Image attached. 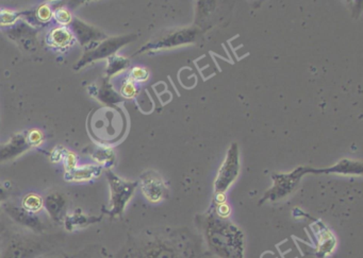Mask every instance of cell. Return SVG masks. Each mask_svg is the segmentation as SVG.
<instances>
[{
  "label": "cell",
  "instance_id": "19",
  "mask_svg": "<svg viewBox=\"0 0 363 258\" xmlns=\"http://www.w3.org/2000/svg\"><path fill=\"white\" fill-rule=\"evenodd\" d=\"M15 18L12 12L0 11V24H11L15 20Z\"/></svg>",
  "mask_w": 363,
  "mask_h": 258
},
{
  "label": "cell",
  "instance_id": "5",
  "mask_svg": "<svg viewBox=\"0 0 363 258\" xmlns=\"http://www.w3.org/2000/svg\"><path fill=\"white\" fill-rule=\"evenodd\" d=\"M44 207L51 219L60 224L66 217V199L62 193H51L45 198Z\"/></svg>",
  "mask_w": 363,
  "mask_h": 258
},
{
  "label": "cell",
  "instance_id": "12",
  "mask_svg": "<svg viewBox=\"0 0 363 258\" xmlns=\"http://www.w3.org/2000/svg\"><path fill=\"white\" fill-rule=\"evenodd\" d=\"M120 93L124 97L126 98H134L136 97L138 93V89H136V84L134 81L127 80L123 83L122 87H120Z\"/></svg>",
  "mask_w": 363,
  "mask_h": 258
},
{
  "label": "cell",
  "instance_id": "6",
  "mask_svg": "<svg viewBox=\"0 0 363 258\" xmlns=\"http://www.w3.org/2000/svg\"><path fill=\"white\" fill-rule=\"evenodd\" d=\"M122 44H124L123 39H110V41H105L98 46L97 49L93 50L91 53H86L84 59L79 63V67L80 66L86 65L89 62L94 61V60L101 59V58L108 57L110 53H113Z\"/></svg>",
  "mask_w": 363,
  "mask_h": 258
},
{
  "label": "cell",
  "instance_id": "10",
  "mask_svg": "<svg viewBox=\"0 0 363 258\" xmlns=\"http://www.w3.org/2000/svg\"><path fill=\"white\" fill-rule=\"evenodd\" d=\"M72 29H74L75 33L82 44L89 43L93 39H99V37H101V33L98 31L95 30L94 28H91L88 25L84 24L80 20H75L74 24H72Z\"/></svg>",
  "mask_w": 363,
  "mask_h": 258
},
{
  "label": "cell",
  "instance_id": "13",
  "mask_svg": "<svg viewBox=\"0 0 363 258\" xmlns=\"http://www.w3.org/2000/svg\"><path fill=\"white\" fill-rule=\"evenodd\" d=\"M126 64H127V61L123 59V58H113V59H111V61H110L108 74H115L116 72L120 70V68H123L124 66H126Z\"/></svg>",
  "mask_w": 363,
  "mask_h": 258
},
{
  "label": "cell",
  "instance_id": "15",
  "mask_svg": "<svg viewBox=\"0 0 363 258\" xmlns=\"http://www.w3.org/2000/svg\"><path fill=\"white\" fill-rule=\"evenodd\" d=\"M148 78V72L143 67H134L132 70V81H145Z\"/></svg>",
  "mask_w": 363,
  "mask_h": 258
},
{
  "label": "cell",
  "instance_id": "1",
  "mask_svg": "<svg viewBox=\"0 0 363 258\" xmlns=\"http://www.w3.org/2000/svg\"><path fill=\"white\" fill-rule=\"evenodd\" d=\"M53 241L49 238L13 239L4 250L0 258H43L53 250Z\"/></svg>",
  "mask_w": 363,
  "mask_h": 258
},
{
  "label": "cell",
  "instance_id": "8",
  "mask_svg": "<svg viewBox=\"0 0 363 258\" xmlns=\"http://www.w3.org/2000/svg\"><path fill=\"white\" fill-rule=\"evenodd\" d=\"M99 218L91 217V216H86L80 212H76L70 216H66L64 218V226L66 230L74 231L76 228H84V226H90L94 222L98 221Z\"/></svg>",
  "mask_w": 363,
  "mask_h": 258
},
{
  "label": "cell",
  "instance_id": "3",
  "mask_svg": "<svg viewBox=\"0 0 363 258\" xmlns=\"http://www.w3.org/2000/svg\"><path fill=\"white\" fill-rule=\"evenodd\" d=\"M141 188H142L145 197L151 202L160 201L165 193L163 180L153 172H148L141 176Z\"/></svg>",
  "mask_w": 363,
  "mask_h": 258
},
{
  "label": "cell",
  "instance_id": "20",
  "mask_svg": "<svg viewBox=\"0 0 363 258\" xmlns=\"http://www.w3.org/2000/svg\"><path fill=\"white\" fill-rule=\"evenodd\" d=\"M64 157H65L64 160H65V167L68 169V172H72V170L76 168V157H75L72 153H68Z\"/></svg>",
  "mask_w": 363,
  "mask_h": 258
},
{
  "label": "cell",
  "instance_id": "2",
  "mask_svg": "<svg viewBox=\"0 0 363 258\" xmlns=\"http://www.w3.org/2000/svg\"><path fill=\"white\" fill-rule=\"evenodd\" d=\"M108 181H109L110 191H111V209L110 215L120 216L125 209L126 204L134 195L136 183L127 182L112 174L107 172Z\"/></svg>",
  "mask_w": 363,
  "mask_h": 258
},
{
  "label": "cell",
  "instance_id": "21",
  "mask_svg": "<svg viewBox=\"0 0 363 258\" xmlns=\"http://www.w3.org/2000/svg\"><path fill=\"white\" fill-rule=\"evenodd\" d=\"M219 215L223 216V217H227L230 213L229 206L227 204L222 203L219 207Z\"/></svg>",
  "mask_w": 363,
  "mask_h": 258
},
{
  "label": "cell",
  "instance_id": "16",
  "mask_svg": "<svg viewBox=\"0 0 363 258\" xmlns=\"http://www.w3.org/2000/svg\"><path fill=\"white\" fill-rule=\"evenodd\" d=\"M51 15H53V14H51V10L49 6L42 5L37 9V16H39V20H42V22H47V20H51Z\"/></svg>",
  "mask_w": 363,
  "mask_h": 258
},
{
  "label": "cell",
  "instance_id": "14",
  "mask_svg": "<svg viewBox=\"0 0 363 258\" xmlns=\"http://www.w3.org/2000/svg\"><path fill=\"white\" fill-rule=\"evenodd\" d=\"M55 18L59 24L68 25L72 22V15L70 12L65 9H59L56 11Z\"/></svg>",
  "mask_w": 363,
  "mask_h": 258
},
{
  "label": "cell",
  "instance_id": "9",
  "mask_svg": "<svg viewBox=\"0 0 363 258\" xmlns=\"http://www.w3.org/2000/svg\"><path fill=\"white\" fill-rule=\"evenodd\" d=\"M72 33L66 28H56L49 33V43L58 48L68 47L72 43Z\"/></svg>",
  "mask_w": 363,
  "mask_h": 258
},
{
  "label": "cell",
  "instance_id": "17",
  "mask_svg": "<svg viewBox=\"0 0 363 258\" xmlns=\"http://www.w3.org/2000/svg\"><path fill=\"white\" fill-rule=\"evenodd\" d=\"M112 153L108 150L99 149L97 150L96 153L94 154V157L93 159L96 160V161L101 162V163H106V162L111 160Z\"/></svg>",
  "mask_w": 363,
  "mask_h": 258
},
{
  "label": "cell",
  "instance_id": "18",
  "mask_svg": "<svg viewBox=\"0 0 363 258\" xmlns=\"http://www.w3.org/2000/svg\"><path fill=\"white\" fill-rule=\"evenodd\" d=\"M42 133L39 132V131H32V132L29 133L28 141L32 143L33 146L39 145V143H42Z\"/></svg>",
  "mask_w": 363,
  "mask_h": 258
},
{
  "label": "cell",
  "instance_id": "22",
  "mask_svg": "<svg viewBox=\"0 0 363 258\" xmlns=\"http://www.w3.org/2000/svg\"><path fill=\"white\" fill-rule=\"evenodd\" d=\"M43 258H68V256L59 255V256H55V257H53V256H46V257H43Z\"/></svg>",
  "mask_w": 363,
  "mask_h": 258
},
{
  "label": "cell",
  "instance_id": "4",
  "mask_svg": "<svg viewBox=\"0 0 363 258\" xmlns=\"http://www.w3.org/2000/svg\"><path fill=\"white\" fill-rule=\"evenodd\" d=\"M8 215L22 226H26L29 230L35 233H42L44 230V224L39 220L35 214L28 213L24 209H18L16 206L8 205L6 207Z\"/></svg>",
  "mask_w": 363,
  "mask_h": 258
},
{
  "label": "cell",
  "instance_id": "11",
  "mask_svg": "<svg viewBox=\"0 0 363 258\" xmlns=\"http://www.w3.org/2000/svg\"><path fill=\"white\" fill-rule=\"evenodd\" d=\"M22 207L28 213H39L44 207V199L37 193H29L23 199Z\"/></svg>",
  "mask_w": 363,
  "mask_h": 258
},
{
  "label": "cell",
  "instance_id": "7",
  "mask_svg": "<svg viewBox=\"0 0 363 258\" xmlns=\"http://www.w3.org/2000/svg\"><path fill=\"white\" fill-rule=\"evenodd\" d=\"M101 168L97 166H84V167L75 168L72 172L66 174V180L72 182H86L92 180L95 176H99Z\"/></svg>",
  "mask_w": 363,
  "mask_h": 258
}]
</instances>
